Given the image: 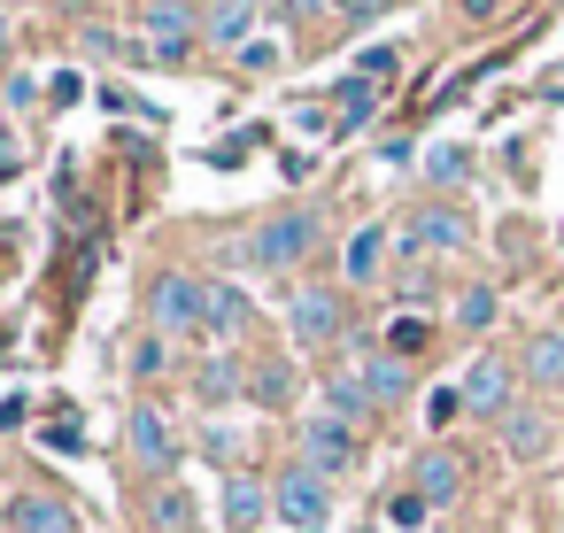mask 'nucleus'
<instances>
[{"instance_id":"obj_2","label":"nucleus","mask_w":564,"mask_h":533,"mask_svg":"<svg viewBox=\"0 0 564 533\" xmlns=\"http://www.w3.org/2000/svg\"><path fill=\"white\" fill-rule=\"evenodd\" d=\"M148 325H155L163 340H202V333H209V279L163 271V279L148 286Z\"/></svg>"},{"instance_id":"obj_25","label":"nucleus","mask_w":564,"mask_h":533,"mask_svg":"<svg viewBox=\"0 0 564 533\" xmlns=\"http://www.w3.org/2000/svg\"><path fill=\"white\" fill-rule=\"evenodd\" d=\"M417 348H433V325H425L417 309H402V317L387 325V356H402V363H410Z\"/></svg>"},{"instance_id":"obj_11","label":"nucleus","mask_w":564,"mask_h":533,"mask_svg":"<svg viewBox=\"0 0 564 533\" xmlns=\"http://www.w3.org/2000/svg\"><path fill=\"white\" fill-rule=\"evenodd\" d=\"M410 494H417L425 510H448V502L464 494V456H456L448 440L417 448V464H410Z\"/></svg>"},{"instance_id":"obj_26","label":"nucleus","mask_w":564,"mask_h":533,"mask_svg":"<svg viewBox=\"0 0 564 533\" xmlns=\"http://www.w3.org/2000/svg\"><path fill=\"white\" fill-rule=\"evenodd\" d=\"M495 309H502V302H495V286H464V294H456V325H464V333H487V325H495Z\"/></svg>"},{"instance_id":"obj_24","label":"nucleus","mask_w":564,"mask_h":533,"mask_svg":"<svg viewBox=\"0 0 564 533\" xmlns=\"http://www.w3.org/2000/svg\"><path fill=\"white\" fill-rule=\"evenodd\" d=\"M78 47H86L94 63H109V55H117V63H132V55H148L140 40H124V32H109V24H86V32H78Z\"/></svg>"},{"instance_id":"obj_19","label":"nucleus","mask_w":564,"mask_h":533,"mask_svg":"<svg viewBox=\"0 0 564 533\" xmlns=\"http://www.w3.org/2000/svg\"><path fill=\"white\" fill-rule=\"evenodd\" d=\"M148 525H155V533H194V494H186L178 479H155V494H148Z\"/></svg>"},{"instance_id":"obj_36","label":"nucleus","mask_w":564,"mask_h":533,"mask_svg":"<svg viewBox=\"0 0 564 533\" xmlns=\"http://www.w3.org/2000/svg\"><path fill=\"white\" fill-rule=\"evenodd\" d=\"M17 271V225H0V279Z\"/></svg>"},{"instance_id":"obj_27","label":"nucleus","mask_w":564,"mask_h":533,"mask_svg":"<svg viewBox=\"0 0 564 533\" xmlns=\"http://www.w3.org/2000/svg\"><path fill=\"white\" fill-rule=\"evenodd\" d=\"M101 109H117V117H148V124H163V109H155L148 94H132V86H101Z\"/></svg>"},{"instance_id":"obj_9","label":"nucleus","mask_w":564,"mask_h":533,"mask_svg":"<svg viewBox=\"0 0 564 533\" xmlns=\"http://www.w3.org/2000/svg\"><path fill=\"white\" fill-rule=\"evenodd\" d=\"M124 440H132L140 471H155V479H171V471H178V433H171V417H163L155 402H132V417H124Z\"/></svg>"},{"instance_id":"obj_22","label":"nucleus","mask_w":564,"mask_h":533,"mask_svg":"<svg viewBox=\"0 0 564 533\" xmlns=\"http://www.w3.org/2000/svg\"><path fill=\"white\" fill-rule=\"evenodd\" d=\"M325 410H333V417H348V425H364L379 402L364 394V379H356V371H333V379H325Z\"/></svg>"},{"instance_id":"obj_34","label":"nucleus","mask_w":564,"mask_h":533,"mask_svg":"<svg viewBox=\"0 0 564 533\" xmlns=\"http://www.w3.org/2000/svg\"><path fill=\"white\" fill-rule=\"evenodd\" d=\"M47 101L70 109V101H78V70H55V78H47Z\"/></svg>"},{"instance_id":"obj_8","label":"nucleus","mask_w":564,"mask_h":533,"mask_svg":"<svg viewBox=\"0 0 564 533\" xmlns=\"http://www.w3.org/2000/svg\"><path fill=\"white\" fill-rule=\"evenodd\" d=\"M402 248H410V255H464V248H471V217H464L456 202H425V209H410Z\"/></svg>"},{"instance_id":"obj_30","label":"nucleus","mask_w":564,"mask_h":533,"mask_svg":"<svg viewBox=\"0 0 564 533\" xmlns=\"http://www.w3.org/2000/svg\"><path fill=\"white\" fill-rule=\"evenodd\" d=\"M0 178H24V132L0 124Z\"/></svg>"},{"instance_id":"obj_28","label":"nucleus","mask_w":564,"mask_h":533,"mask_svg":"<svg viewBox=\"0 0 564 533\" xmlns=\"http://www.w3.org/2000/svg\"><path fill=\"white\" fill-rule=\"evenodd\" d=\"M163 371H171V340H163V333H148V340L132 348V379H163Z\"/></svg>"},{"instance_id":"obj_31","label":"nucleus","mask_w":564,"mask_h":533,"mask_svg":"<svg viewBox=\"0 0 564 533\" xmlns=\"http://www.w3.org/2000/svg\"><path fill=\"white\" fill-rule=\"evenodd\" d=\"M448 417H464V394H456V387L425 394V425H448Z\"/></svg>"},{"instance_id":"obj_3","label":"nucleus","mask_w":564,"mask_h":533,"mask_svg":"<svg viewBox=\"0 0 564 533\" xmlns=\"http://www.w3.org/2000/svg\"><path fill=\"white\" fill-rule=\"evenodd\" d=\"M271 518H279L286 533H325V525H333V479H317L310 464H286V471L271 479Z\"/></svg>"},{"instance_id":"obj_23","label":"nucleus","mask_w":564,"mask_h":533,"mask_svg":"<svg viewBox=\"0 0 564 533\" xmlns=\"http://www.w3.org/2000/svg\"><path fill=\"white\" fill-rule=\"evenodd\" d=\"M333 101H340V109H333V132H356V124H364V117L379 109V86H371V78H348V86H340Z\"/></svg>"},{"instance_id":"obj_38","label":"nucleus","mask_w":564,"mask_h":533,"mask_svg":"<svg viewBox=\"0 0 564 533\" xmlns=\"http://www.w3.org/2000/svg\"><path fill=\"white\" fill-rule=\"evenodd\" d=\"M502 9V0H464V17H495Z\"/></svg>"},{"instance_id":"obj_5","label":"nucleus","mask_w":564,"mask_h":533,"mask_svg":"<svg viewBox=\"0 0 564 533\" xmlns=\"http://www.w3.org/2000/svg\"><path fill=\"white\" fill-rule=\"evenodd\" d=\"M518 387H525V379H518V363H510V356H495V348H487V356H471V363H464V379H456L464 410H471V417H495V425L518 410Z\"/></svg>"},{"instance_id":"obj_20","label":"nucleus","mask_w":564,"mask_h":533,"mask_svg":"<svg viewBox=\"0 0 564 533\" xmlns=\"http://www.w3.org/2000/svg\"><path fill=\"white\" fill-rule=\"evenodd\" d=\"M471 178V148H456V140H441V148H425V186H441V194H456Z\"/></svg>"},{"instance_id":"obj_18","label":"nucleus","mask_w":564,"mask_h":533,"mask_svg":"<svg viewBox=\"0 0 564 533\" xmlns=\"http://www.w3.org/2000/svg\"><path fill=\"white\" fill-rule=\"evenodd\" d=\"M248 317H256V302H248L232 279H209V340H240Z\"/></svg>"},{"instance_id":"obj_13","label":"nucleus","mask_w":564,"mask_h":533,"mask_svg":"<svg viewBox=\"0 0 564 533\" xmlns=\"http://www.w3.org/2000/svg\"><path fill=\"white\" fill-rule=\"evenodd\" d=\"M518 379H525L533 394H556V387H564V333H556V325H541V333L518 348Z\"/></svg>"},{"instance_id":"obj_1","label":"nucleus","mask_w":564,"mask_h":533,"mask_svg":"<svg viewBox=\"0 0 564 533\" xmlns=\"http://www.w3.org/2000/svg\"><path fill=\"white\" fill-rule=\"evenodd\" d=\"M317 240H325V209H271L248 240H240V263L248 271H302L310 255H317Z\"/></svg>"},{"instance_id":"obj_35","label":"nucleus","mask_w":564,"mask_h":533,"mask_svg":"<svg viewBox=\"0 0 564 533\" xmlns=\"http://www.w3.org/2000/svg\"><path fill=\"white\" fill-rule=\"evenodd\" d=\"M240 63H248V70H271V63H279V47H271V40H248V47H240Z\"/></svg>"},{"instance_id":"obj_39","label":"nucleus","mask_w":564,"mask_h":533,"mask_svg":"<svg viewBox=\"0 0 564 533\" xmlns=\"http://www.w3.org/2000/svg\"><path fill=\"white\" fill-rule=\"evenodd\" d=\"M0 55H9V24H0Z\"/></svg>"},{"instance_id":"obj_17","label":"nucleus","mask_w":564,"mask_h":533,"mask_svg":"<svg viewBox=\"0 0 564 533\" xmlns=\"http://www.w3.org/2000/svg\"><path fill=\"white\" fill-rule=\"evenodd\" d=\"M340 271H348V286H371V279L387 271V225H364V232H348V248H340Z\"/></svg>"},{"instance_id":"obj_10","label":"nucleus","mask_w":564,"mask_h":533,"mask_svg":"<svg viewBox=\"0 0 564 533\" xmlns=\"http://www.w3.org/2000/svg\"><path fill=\"white\" fill-rule=\"evenodd\" d=\"M495 433H502V456H510V464H541V456H549V440H556V425H549V402H541V394H518V410H510Z\"/></svg>"},{"instance_id":"obj_21","label":"nucleus","mask_w":564,"mask_h":533,"mask_svg":"<svg viewBox=\"0 0 564 533\" xmlns=\"http://www.w3.org/2000/svg\"><path fill=\"white\" fill-rule=\"evenodd\" d=\"M248 402L256 410H286L294 402V363H256L248 371Z\"/></svg>"},{"instance_id":"obj_37","label":"nucleus","mask_w":564,"mask_h":533,"mask_svg":"<svg viewBox=\"0 0 564 533\" xmlns=\"http://www.w3.org/2000/svg\"><path fill=\"white\" fill-rule=\"evenodd\" d=\"M286 9H294V17H317V9H333V0H286Z\"/></svg>"},{"instance_id":"obj_6","label":"nucleus","mask_w":564,"mask_h":533,"mask_svg":"<svg viewBox=\"0 0 564 533\" xmlns=\"http://www.w3.org/2000/svg\"><path fill=\"white\" fill-rule=\"evenodd\" d=\"M140 47H148V63H186L194 55V40H202V9H186V0H148V9H140Z\"/></svg>"},{"instance_id":"obj_33","label":"nucleus","mask_w":564,"mask_h":533,"mask_svg":"<svg viewBox=\"0 0 564 533\" xmlns=\"http://www.w3.org/2000/svg\"><path fill=\"white\" fill-rule=\"evenodd\" d=\"M356 78H371V86H387V78H394V47H371V55H364V70H356Z\"/></svg>"},{"instance_id":"obj_4","label":"nucleus","mask_w":564,"mask_h":533,"mask_svg":"<svg viewBox=\"0 0 564 533\" xmlns=\"http://www.w3.org/2000/svg\"><path fill=\"white\" fill-rule=\"evenodd\" d=\"M302 464H310L317 479H348V471L364 464V425H348V417H333V410H310V417H302Z\"/></svg>"},{"instance_id":"obj_29","label":"nucleus","mask_w":564,"mask_h":533,"mask_svg":"<svg viewBox=\"0 0 564 533\" xmlns=\"http://www.w3.org/2000/svg\"><path fill=\"white\" fill-rule=\"evenodd\" d=\"M55 410H63V417H47V425H40V440H47V448H63V456H78V448H86V433H78L70 402H55Z\"/></svg>"},{"instance_id":"obj_15","label":"nucleus","mask_w":564,"mask_h":533,"mask_svg":"<svg viewBox=\"0 0 564 533\" xmlns=\"http://www.w3.org/2000/svg\"><path fill=\"white\" fill-rule=\"evenodd\" d=\"M263 518H271V487H263L256 471H232V479H225V525H232V533H256Z\"/></svg>"},{"instance_id":"obj_32","label":"nucleus","mask_w":564,"mask_h":533,"mask_svg":"<svg viewBox=\"0 0 564 533\" xmlns=\"http://www.w3.org/2000/svg\"><path fill=\"white\" fill-rule=\"evenodd\" d=\"M387 518H394V525H425V518H433V510H425V502H417V494H410V487H402V494H394V502H387Z\"/></svg>"},{"instance_id":"obj_12","label":"nucleus","mask_w":564,"mask_h":533,"mask_svg":"<svg viewBox=\"0 0 564 533\" xmlns=\"http://www.w3.org/2000/svg\"><path fill=\"white\" fill-rule=\"evenodd\" d=\"M9 533H78V510L63 502V494H40V487H24L17 502H9V518H0Z\"/></svg>"},{"instance_id":"obj_14","label":"nucleus","mask_w":564,"mask_h":533,"mask_svg":"<svg viewBox=\"0 0 564 533\" xmlns=\"http://www.w3.org/2000/svg\"><path fill=\"white\" fill-rule=\"evenodd\" d=\"M356 379H364V394H371L379 410H394V402L410 394V363L387 356V348H356Z\"/></svg>"},{"instance_id":"obj_7","label":"nucleus","mask_w":564,"mask_h":533,"mask_svg":"<svg viewBox=\"0 0 564 533\" xmlns=\"http://www.w3.org/2000/svg\"><path fill=\"white\" fill-rule=\"evenodd\" d=\"M340 325H348V302L333 294V286H294L286 294V333H294V348H333L340 340Z\"/></svg>"},{"instance_id":"obj_16","label":"nucleus","mask_w":564,"mask_h":533,"mask_svg":"<svg viewBox=\"0 0 564 533\" xmlns=\"http://www.w3.org/2000/svg\"><path fill=\"white\" fill-rule=\"evenodd\" d=\"M202 40H217V47H248L256 40V0H209L202 9Z\"/></svg>"}]
</instances>
